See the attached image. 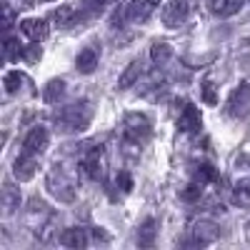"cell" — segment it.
I'll use <instances>...</instances> for the list:
<instances>
[{"instance_id":"cell-5","label":"cell","mask_w":250,"mask_h":250,"mask_svg":"<svg viewBox=\"0 0 250 250\" xmlns=\"http://www.w3.org/2000/svg\"><path fill=\"white\" fill-rule=\"evenodd\" d=\"M228 113L233 118H243L250 113V83H240L228 100Z\"/></svg>"},{"instance_id":"cell-14","label":"cell","mask_w":250,"mask_h":250,"mask_svg":"<svg viewBox=\"0 0 250 250\" xmlns=\"http://www.w3.org/2000/svg\"><path fill=\"white\" fill-rule=\"evenodd\" d=\"M208 8L218 18H230L243 8V0H208Z\"/></svg>"},{"instance_id":"cell-13","label":"cell","mask_w":250,"mask_h":250,"mask_svg":"<svg viewBox=\"0 0 250 250\" xmlns=\"http://www.w3.org/2000/svg\"><path fill=\"white\" fill-rule=\"evenodd\" d=\"M60 245H65V248H85L88 245V230H83V228H68V230H62L60 233Z\"/></svg>"},{"instance_id":"cell-17","label":"cell","mask_w":250,"mask_h":250,"mask_svg":"<svg viewBox=\"0 0 250 250\" xmlns=\"http://www.w3.org/2000/svg\"><path fill=\"white\" fill-rule=\"evenodd\" d=\"M140 73H143V65H140V60H133L130 65L123 70V75L118 78V88H120V90H128L130 85H135V80L140 78Z\"/></svg>"},{"instance_id":"cell-31","label":"cell","mask_w":250,"mask_h":250,"mask_svg":"<svg viewBox=\"0 0 250 250\" xmlns=\"http://www.w3.org/2000/svg\"><path fill=\"white\" fill-rule=\"evenodd\" d=\"M70 18H73V8L70 5H62V8L55 10V20H58V23H68Z\"/></svg>"},{"instance_id":"cell-3","label":"cell","mask_w":250,"mask_h":250,"mask_svg":"<svg viewBox=\"0 0 250 250\" xmlns=\"http://www.w3.org/2000/svg\"><path fill=\"white\" fill-rule=\"evenodd\" d=\"M45 185H48V190L55 200H60V203H73L75 200V183L68 178V173L62 170L60 165H55V168L48 173Z\"/></svg>"},{"instance_id":"cell-26","label":"cell","mask_w":250,"mask_h":250,"mask_svg":"<svg viewBox=\"0 0 250 250\" xmlns=\"http://www.w3.org/2000/svg\"><path fill=\"white\" fill-rule=\"evenodd\" d=\"M18 55H23L20 40H18V38H5V58H8V60H15Z\"/></svg>"},{"instance_id":"cell-22","label":"cell","mask_w":250,"mask_h":250,"mask_svg":"<svg viewBox=\"0 0 250 250\" xmlns=\"http://www.w3.org/2000/svg\"><path fill=\"white\" fill-rule=\"evenodd\" d=\"M195 180L198 183H215L218 180V170L213 168L210 163H200L195 168Z\"/></svg>"},{"instance_id":"cell-2","label":"cell","mask_w":250,"mask_h":250,"mask_svg":"<svg viewBox=\"0 0 250 250\" xmlns=\"http://www.w3.org/2000/svg\"><path fill=\"white\" fill-rule=\"evenodd\" d=\"M30 210H28V225H30V230L35 233V238H40V240H48L50 238V228H53V223H55V215H53V210L43 203V200H30Z\"/></svg>"},{"instance_id":"cell-6","label":"cell","mask_w":250,"mask_h":250,"mask_svg":"<svg viewBox=\"0 0 250 250\" xmlns=\"http://www.w3.org/2000/svg\"><path fill=\"white\" fill-rule=\"evenodd\" d=\"M188 18V3L185 0H170L168 5L160 10V20L165 28H180Z\"/></svg>"},{"instance_id":"cell-34","label":"cell","mask_w":250,"mask_h":250,"mask_svg":"<svg viewBox=\"0 0 250 250\" xmlns=\"http://www.w3.org/2000/svg\"><path fill=\"white\" fill-rule=\"evenodd\" d=\"M243 163H248V165H250V155H245V158H243Z\"/></svg>"},{"instance_id":"cell-20","label":"cell","mask_w":250,"mask_h":250,"mask_svg":"<svg viewBox=\"0 0 250 250\" xmlns=\"http://www.w3.org/2000/svg\"><path fill=\"white\" fill-rule=\"evenodd\" d=\"M138 243H140L143 248H148V245L155 243V220H153V218H148V220L138 228Z\"/></svg>"},{"instance_id":"cell-9","label":"cell","mask_w":250,"mask_h":250,"mask_svg":"<svg viewBox=\"0 0 250 250\" xmlns=\"http://www.w3.org/2000/svg\"><path fill=\"white\" fill-rule=\"evenodd\" d=\"M100 155H103V145H100V148H93L90 153H85V155H83V160H80V170L85 173L90 180H100L103 178Z\"/></svg>"},{"instance_id":"cell-29","label":"cell","mask_w":250,"mask_h":250,"mask_svg":"<svg viewBox=\"0 0 250 250\" xmlns=\"http://www.w3.org/2000/svg\"><path fill=\"white\" fill-rule=\"evenodd\" d=\"M13 20H15V10L10 8V3H3V28L5 30L13 28Z\"/></svg>"},{"instance_id":"cell-33","label":"cell","mask_w":250,"mask_h":250,"mask_svg":"<svg viewBox=\"0 0 250 250\" xmlns=\"http://www.w3.org/2000/svg\"><path fill=\"white\" fill-rule=\"evenodd\" d=\"M148 3H150V5H160V0H148Z\"/></svg>"},{"instance_id":"cell-30","label":"cell","mask_w":250,"mask_h":250,"mask_svg":"<svg viewBox=\"0 0 250 250\" xmlns=\"http://www.w3.org/2000/svg\"><path fill=\"white\" fill-rule=\"evenodd\" d=\"M40 55H43V50H40V45H30V48H23V58L28 62H35L40 60Z\"/></svg>"},{"instance_id":"cell-7","label":"cell","mask_w":250,"mask_h":250,"mask_svg":"<svg viewBox=\"0 0 250 250\" xmlns=\"http://www.w3.org/2000/svg\"><path fill=\"white\" fill-rule=\"evenodd\" d=\"M38 168H40L38 158H35L33 153H23V155H20V158L15 160V165H13V175H15L20 183H25V180L35 178Z\"/></svg>"},{"instance_id":"cell-35","label":"cell","mask_w":250,"mask_h":250,"mask_svg":"<svg viewBox=\"0 0 250 250\" xmlns=\"http://www.w3.org/2000/svg\"><path fill=\"white\" fill-rule=\"evenodd\" d=\"M43 3H53V0H43Z\"/></svg>"},{"instance_id":"cell-24","label":"cell","mask_w":250,"mask_h":250,"mask_svg":"<svg viewBox=\"0 0 250 250\" xmlns=\"http://www.w3.org/2000/svg\"><path fill=\"white\" fill-rule=\"evenodd\" d=\"M3 83H5V90L13 95V93L20 90V85H23V75H20V70H10V73H5Z\"/></svg>"},{"instance_id":"cell-15","label":"cell","mask_w":250,"mask_h":250,"mask_svg":"<svg viewBox=\"0 0 250 250\" xmlns=\"http://www.w3.org/2000/svg\"><path fill=\"white\" fill-rule=\"evenodd\" d=\"M75 68H78V73H83V75H90V73L98 68V53H95L93 48L80 50L78 58H75Z\"/></svg>"},{"instance_id":"cell-19","label":"cell","mask_w":250,"mask_h":250,"mask_svg":"<svg viewBox=\"0 0 250 250\" xmlns=\"http://www.w3.org/2000/svg\"><path fill=\"white\" fill-rule=\"evenodd\" d=\"M62 93H65V80L53 78L50 83H45V88H43V100L45 103H58L62 98Z\"/></svg>"},{"instance_id":"cell-8","label":"cell","mask_w":250,"mask_h":250,"mask_svg":"<svg viewBox=\"0 0 250 250\" xmlns=\"http://www.w3.org/2000/svg\"><path fill=\"white\" fill-rule=\"evenodd\" d=\"M178 130H183V133H198L200 130V110L193 105V103H185V108L180 110Z\"/></svg>"},{"instance_id":"cell-11","label":"cell","mask_w":250,"mask_h":250,"mask_svg":"<svg viewBox=\"0 0 250 250\" xmlns=\"http://www.w3.org/2000/svg\"><path fill=\"white\" fill-rule=\"evenodd\" d=\"M20 30H23V35H28L33 43H40V40L48 38V23L40 18H25L20 20Z\"/></svg>"},{"instance_id":"cell-25","label":"cell","mask_w":250,"mask_h":250,"mask_svg":"<svg viewBox=\"0 0 250 250\" xmlns=\"http://www.w3.org/2000/svg\"><path fill=\"white\" fill-rule=\"evenodd\" d=\"M200 193H203V183H190V185H188L185 188V190L180 193V198L183 200H188V203H193V200H200Z\"/></svg>"},{"instance_id":"cell-10","label":"cell","mask_w":250,"mask_h":250,"mask_svg":"<svg viewBox=\"0 0 250 250\" xmlns=\"http://www.w3.org/2000/svg\"><path fill=\"white\" fill-rule=\"evenodd\" d=\"M45 145H48V130L43 128V125H38V128H33V130L25 135V140H23V150L38 155V153H43V150H45Z\"/></svg>"},{"instance_id":"cell-32","label":"cell","mask_w":250,"mask_h":250,"mask_svg":"<svg viewBox=\"0 0 250 250\" xmlns=\"http://www.w3.org/2000/svg\"><path fill=\"white\" fill-rule=\"evenodd\" d=\"M108 3H110V0H90V5H93L95 10H100V8H105Z\"/></svg>"},{"instance_id":"cell-21","label":"cell","mask_w":250,"mask_h":250,"mask_svg":"<svg viewBox=\"0 0 250 250\" xmlns=\"http://www.w3.org/2000/svg\"><path fill=\"white\" fill-rule=\"evenodd\" d=\"M233 200L238 205H250V178H243L233 188Z\"/></svg>"},{"instance_id":"cell-12","label":"cell","mask_w":250,"mask_h":250,"mask_svg":"<svg viewBox=\"0 0 250 250\" xmlns=\"http://www.w3.org/2000/svg\"><path fill=\"white\" fill-rule=\"evenodd\" d=\"M193 235H195V243L198 245H208V243H213L220 235V228L213 220H198L193 225Z\"/></svg>"},{"instance_id":"cell-23","label":"cell","mask_w":250,"mask_h":250,"mask_svg":"<svg viewBox=\"0 0 250 250\" xmlns=\"http://www.w3.org/2000/svg\"><path fill=\"white\" fill-rule=\"evenodd\" d=\"M170 55H173V48H170L168 43H155L153 50H150V58H153L155 65H163V62H168Z\"/></svg>"},{"instance_id":"cell-16","label":"cell","mask_w":250,"mask_h":250,"mask_svg":"<svg viewBox=\"0 0 250 250\" xmlns=\"http://www.w3.org/2000/svg\"><path fill=\"white\" fill-rule=\"evenodd\" d=\"M125 15H128V20H133V23H145V20L150 18V3L148 0H133V3L125 8Z\"/></svg>"},{"instance_id":"cell-1","label":"cell","mask_w":250,"mask_h":250,"mask_svg":"<svg viewBox=\"0 0 250 250\" xmlns=\"http://www.w3.org/2000/svg\"><path fill=\"white\" fill-rule=\"evenodd\" d=\"M90 120H93L90 103L83 100V103H73V105H68L58 115V128L62 133H80V130H85L90 125Z\"/></svg>"},{"instance_id":"cell-18","label":"cell","mask_w":250,"mask_h":250,"mask_svg":"<svg viewBox=\"0 0 250 250\" xmlns=\"http://www.w3.org/2000/svg\"><path fill=\"white\" fill-rule=\"evenodd\" d=\"M0 205H3V213L5 215H13L18 208H20V193L15 190V188L5 185L3 188V198H0Z\"/></svg>"},{"instance_id":"cell-28","label":"cell","mask_w":250,"mask_h":250,"mask_svg":"<svg viewBox=\"0 0 250 250\" xmlns=\"http://www.w3.org/2000/svg\"><path fill=\"white\" fill-rule=\"evenodd\" d=\"M118 188H120L123 193H130V190H133V178H130V173H125V170L118 173Z\"/></svg>"},{"instance_id":"cell-27","label":"cell","mask_w":250,"mask_h":250,"mask_svg":"<svg viewBox=\"0 0 250 250\" xmlns=\"http://www.w3.org/2000/svg\"><path fill=\"white\" fill-rule=\"evenodd\" d=\"M203 100L208 103V105H218V93H215V85L210 80L203 83Z\"/></svg>"},{"instance_id":"cell-4","label":"cell","mask_w":250,"mask_h":250,"mask_svg":"<svg viewBox=\"0 0 250 250\" xmlns=\"http://www.w3.org/2000/svg\"><path fill=\"white\" fill-rule=\"evenodd\" d=\"M123 128H125V138L140 140V138L150 135V120H148V115H143V113H128L125 115Z\"/></svg>"}]
</instances>
